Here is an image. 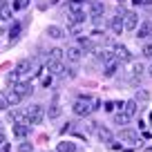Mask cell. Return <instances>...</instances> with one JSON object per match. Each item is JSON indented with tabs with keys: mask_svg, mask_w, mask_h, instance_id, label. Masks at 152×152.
Listing matches in <instances>:
<instances>
[{
	"mask_svg": "<svg viewBox=\"0 0 152 152\" xmlns=\"http://www.w3.org/2000/svg\"><path fill=\"white\" fill-rule=\"evenodd\" d=\"M123 27H125V31H137V27H139V16L134 14V11H128V14L123 16Z\"/></svg>",
	"mask_w": 152,
	"mask_h": 152,
	"instance_id": "obj_4",
	"label": "cell"
},
{
	"mask_svg": "<svg viewBox=\"0 0 152 152\" xmlns=\"http://www.w3.org/2000/svg\"><path fill=\"white\" fill-rule=\"evenodd\" d=\"M78 47H81L83 52H96V45H94V40H92V38L78 36Z\"/></svg>",
	"mask_w": 152,
	"mask_h": 152,
	"instance_id": "obj_19",
	"label": "cell"
},
{
	"mask_svg": "<svg viewBox=\"0 0 152 152\" xmlns=\"http://www.w3.org/2000/svg\"><path fill=\"white\" fill-rule=\"evenodd\" d=\"M85 20H87L85 9H81V11H69V25H83Z\"/></svg>",
	"mask_w": 152,
	"mask_h": 152,
	"instance_id": "obj_15",
	"label": "cell"
},
{
	"mask_svg": "<svg viewBox=\"0 0 152 152\" xmlns=\"http://www.w3.org/2000/svg\"><path fill=\"white\" fill-rule=\"evenodd\" d=\"M18 76H20V74H18L16 69L9 72V74H7V83H9V85H11V83H18Z\"/></svg>",
	"mask_w": 152,
	"mask_h": 152,
	"instance_id": "obj_32",
	"label": "cell"
},
{
	"mask_svg": "<svg viewBox=\"0 0 152 152\" xmlns=\"http://www.w3.org/2000/svg\"><path fill=\"white\" fill-rule=\"evenodd\" d=\"M123 16H125V14H123ZM123 16H121V14H116V16L112 18V31H114V34L125 31V27H123Z\"/></svg>",
	"mask_w": 152,
	"mask_h": 152,
	"instance_id": "obj_22",
	"label": "cell"
},
{
	"mask_svg": "<svg viewBox=\"0 0 152 152\" xmlns=\"http://www.w3.org/2000/svg\"><path fill=\"white\" fill-rule=\"evenodd\" d=\"M65 56H67V61L69 63H81V58H83V49L78 47V45H72V47H67L65 49Z\"/></svg>",
	"mask_w": 152,
	"mask_h": 152,
	"instance_id": "obj_5",
	"label": "cell"
},
{
	"mask_svg": "<svg viewBox=\"0 0 152 152\" xmlns=\"http://www.w3.org/2000/svg\"><path fill=\"white\" fill-rule=\"evenodd\" d=\"M31 67H34V63L29 61V58H23V61H18V65H16V72H18L20 76H27L29 72H31Z\"/></svg>",
	"mask_w": 152,
	"mask_h": 152,
	"instance_id": "obj_13",
	"label": "cell"
},
{
	"mask_svg": "<svg viewBox=\"0 0 152 152\" xmlns=\"http://www.w3.org/2000/svg\"><path fill=\"white\" fill-rule=\"evenodd\" d=\"M121 110H123V112L128 114V116H134V114H137V110H139V101H137V99H130V101H125Z\"/></svg>",
	"mask_w": 152,
	"mask_h": 152,
	"instance_id": "obj_18",
	"label": "cell"
},
{
	"mask_svg": "<svg viewBox=\"0 0 152 152\" xmlns=\"http://www.w3.org/2000/svg\"><path fill=\"white\" fill-rule=\"evenodd\" d=\"M29 5V0H14V9H25Z\"/></svg>",
	"mask_w": 152,
	"mask_h": 152,
	"instance_id": "obj_33",
	"label": "cell"
},
{
	"mask_svg": "<svg viewBox=\"0 0 152 152\" xmlns=\"http://www.w3.org/2000/svg\"><path fill=\"white\" fill-rule=\"evenodd\" d=\"M99 107H101V101L96 99V96H78V99L74 101V105H72L76 116H90V114L96 112Z\"/></svg>",
	"mask_w": 152,
	"mask_h": 152,
	"instance_id": "obj_1",
	"label": "cell"
},
{
	"mask_svg": "<svg viewBox=\"0 0 152 152\" xmlns=\"http://www.w3.org/2000/svg\"><path fill=\"white\" fill-rule=\"evenodd\" d=\"M31 132V125L29 123H14V137L16 139H27Z\"/></svg>",
	"mask_w": 152,
	"mask_h": 152,
	"instance_id": "obj_10",
	"label": "cell"
},
{
	"mask_svg": "<svg viewBox=\"0 0 152 152\" xmlns=\"http://www.w3.org/2000/svg\"><path fill=\"white\" fill-rule=\"evenodd\" d=\"M134 36H137L139 40H143V38H150V36H152V20H145V23L139 25Z\"/></svg>",
	"mask_w": 152,
	"mask_h": 152,
	"instance_id": "obj_9",
	"label": "cell"
},
{
	"mask_svg": "<svg viewBox=\"0 0 152 152\" xmlns=\"http://www.w3.org/2000/svg\"><path fill=\"white\" fill-rule=\"evenodd\" d=\"M49 85H52V74H49V78H45V81H43V87H49Z\"/></svg>",
	"mask_w": 152,
	"mask_h": 152,
	"instance_id": "obj_37",
	"label": "cell"
},
{
	"mask_svg": "<svg viewBox=\"0 0 152 152\" xmlns=\"http://www.w3.org/2000/svg\"><path fill=\"white\" fill-rule=\"evenodd\" d=\"M103 11H105V7H103V2H99V0H94L90 5V16H92V20H94L96 25H101V16H103Z\"/></svg>",
	"mask_w": 152,
	"mask_h": 152,
	"instance_id": "obj_7",
	"label": "cell"
},
{
	"mask_svg": "<svg viewBox=\"0 0 152 152\" xmlns=\"http://www.w3.org/2000/svg\"><path fill=\"white\" fill-rule=\"evenodd\" d=\"M114 58H116L119 63H130V61H132V54H130L128 47H123V45H116V47H114Z\"/></svg>",
	"mask_w": 152,
	"mask_h": 152,
	"instance_id": "obj_8",
	"label": "cell"
},
{
	"mask_svg": "<svg viewBox=\"0 0 152 152\" xmlns=\"http://www.w3.org/2000/svg\"><path fill=\"white\" fill-rule=\"evenodd\" d=\"M63 56H65V49H61V47H54V49H49V54H47V61H45V63L63 61Z\"/></svg>",
	"mask_w": 152,
	"mask_h": 152,
	"instance_id": "obj_21",
	"label": "cell"
},
{
	"mask_svg": "<svg viewBox=\"0 0 152 152\" xmlns=\"http://www.w3.org/2000/svg\"><path fill=\"white\" fill-rule=\"evenodd\" d=\"M119 2H123V0H119Z\"/></svg>",
	"mask_w": 152,
	"mask_h": 152,
	"instance_id": "obj_40",
	"label": "cell"
},
{
	"mask_svg": "<svg viewBox=\"0 0 152 152\" xmlns=\"http://www.w3.org/2000/svg\"><path fill=\"white\" fill-rule=\"evenodd\" d=\"M130 119H132V116H128V114H125L123 110H119V112L114 114V123L119 125V128H121V125H123V128H125V125L130 123Z\"/></svg>",
	"mask_w": 152,
	"mask_h": 152,
	"instance_id": "obj_23",
	"label": "cell"
},
{
	"mask_svg": "<svg viewBox=\"0 0 152 152\" xmlns=\"http://www.w3.org/2000/svg\"><path fill=\"white\" fill-rule=\"evenodd\" d=\"M25 112H27V121H29L31 125H40V123H43V119L47 116V110H45L40 103L29 105V107L25 110Z\"/></svg>",
	"mask_w": 152,
	"mask_h": 152,
	"instance_id": "obj_2",
	"label": "cell"
},
{
	"mask_svg": "<svg viewBox=\"0 0 152 152\" xmlns=\"http://www.w3.org/2000/svg\"><path fill=\"white\" fill-rule=\"evenodd\" d=\"M45 69H47L49 74H63L65 65H63V61H54V63H45Z\"/></svg>",
	"mask_w": 152,
	"mask_h": 152,
	"instance_id": "obj_20",
	"label": "cell"
},
{
	"mask_svg": "<svg viewBox=\"0 0 152 152\" xmlns=\"http://www.w3.org/2000/svg\"><path fill=\"white\" fill-rule=\"evenodd\" d=\"M9 107V96H7V90H0V110Z\"/></svg>",
	"mask_w": 152,
	"mask_h": 152,
	"instance_id": "obj_29",
	"label": "cell"
},
{
	"mask_svg": "<svg viewBox=\"0 0 152 152\" xmlns=\"http://www.w3.org/2000/svg\"><path fill=\"white\" fill-rule=\"evenodd\" d=\"M141 76H143V65H141V63H134V65L128 69V78H130V83H132V85H137V83L141 81Z\"/></svg>",
	"mask_w": 152,
	"mask_h": 152,
	"instance_id": "obj_6",
	"label": "cell"
},
{
	"mask_svg": "<svg viewBox=\"0 0 152 152\" xmlns=\"http://www.w3.org/2000/svg\"><path fill=\"white\" fill-rule=\"evenodd\" d=\"M139 132L137 130H132V128H123L121 130V141H125V143H130V145H139Z\"/></svg>",
	"mask_w": 152,
	"mask_h": 152,
	"instance_id": "obj_3",
	"label": "cell"
},
{
	"mask_svg": "<svg viewBox=\"0 0 152 152\" xmlns=\"http://www.w3.org/2000/svg\"><path fill=\"white\" fill-rule=\"evenodd\" d=\"M61 112H63L61 103H58V99H54L52 103H49V107H47V116H49V119H58V116H61Z\"/></svg>",
	"mask_w": 152,
	"mask_h": 152,
	"instance_id": "obj_14",
	"label": "cell"
},
{
	"mask_svg": "<svg viewBox=\"0 0 152 152\" xmlns=\"http://www.w3.org/2000/svg\"><path fill=\"white\" fill-rule=\"evenodd\" d=\"M7 96H9V105H18L20 101H23V96H20L18 92H14V90H7Z\"/></svg>",
	"mask_w": 152,
	"mask_h": 152,
	"instance_id": "obj_28",
	"label": "cell"
},
{
	"mask_svg": "<svg viewBox=\"0 0 152 152\" xmlns=\"http://www.w3.org/2000/svg\"><path fill=\"white\" fill-rule=\"evenodd\" d=\"M47 36L54 38V40H61V38H65V29L58 27V25H49L47 27Z\"/></svg>",
	"mask_w": 152,
	"mask_h": 152,
	"instance_id": "obj_16",
	"label": "cell"
},
{
	"mask_svg": "<svg viewBox=\"0 0 152 152\" xmlns=\"http://www.w3.org/2000/svg\"><path fill=\"white\" fill-rule=\"evenodd\" d=\"M96 137L101 139V141H112V132H110L107 128H103V125H96Z\"/></svg>",
	"mask_w": 152,
	"mask_h": 152,
	"instance_id": "obj_25",
	"label": "cell"
},
{
	"mask_svg": "<svg viewBox=\"0 0 152 152\" xmlns=\"http://www.w3.org/2000/svg\"><path fill=\"white\" fill-rule=\"evenodd\" d=\"M18 152H34V143H29V141H20Z\"/></svg>",
	"mask_w": 152,
	"mask_h": 152,
	"instance_id": "obj_31",
	"label": "cell"
},
{
	"mask_svg": "<svg viewBox=\"0 0 152 152\" xmlns=\"http://www.w3.org/2000/svg\"><path fill=\"white\" fill-rule=\"evenodd\" d=\"M20 31H23V25H20V23H14L9 27V40H11V43H16V40L20 38Z\"/></svg>",
	"mask_w": 152,
	"mask_h": 152,
	"instance_id": "obj_24",
	"label": "cell"
},
{
	"mask_svg": "<svg viewBox=\"0 0 152 152\" xmlns=\"http://www.w3.org/2000/svg\"><path fill=\"white\" fill-rule=\"evenodd\" d=\"M143 56H145V58H152V43H148L145 47H143Z\"/></svg>",
	"mask_w": 152,
	"mask_h": 152,
	"instance_id": "obj_35",
	"label": "cell"
},
{
	"mask_svg": "<svg viewBox=\"0 0 152 152\" xmlns=\"http://www.w3.org/2000/svg\"><path fill=\"white\" fill-rule=\"evenodd\" d=\"M116 72H119V61H116V58L103 65V76H105V78H112Z\"/></svg>",
	"mask_w": 152,
	"mask_h": 152,
	"instance_id": "obj_11",
	"label": "cell"
},
{
	"mask_svg": "<svg viewBox=\"0 0 152 152\" xmlns=\"http://www.w3.org/2000/svg\"><path fill=\"white\" fill-rule=\"evenodd\" d=\"M14 92H18L20 96H27V94H31V81H23V83H14Z\"/></svg>",
	"mask_w": 152,
	"mask_h": 152,
	"instance_id": "obj_12",
	"label": "cell"
},
{
	"mask_svg": "<svg viewBox=\"0 0 152 152\" xmlns=\"http://www.w3.org/2000/svg\"><path fill=\"white\" fill-rule=\"evenodd\" d=\"M103 107H105V110H107V112H112V110H114V107H116V103H112V101H107V103H105V105H103Z\"/></svg>",
	"mask_w": 152,
	"mask_h": 152,
	"instance_id": "obj_36",
	"label": "cell"
},
{
	"mask_svg": "<svg viewBox=\"0 0 152 152\" xmlns=\"http://www.w3.org/2000/svg\"><path fill=\"white\" fill-rule=\"evenodd\" d=\"M11 18V7L5 5V7H0V20H9Z\"/></svg>",
	"mask_w": 152,
	"mask_h": 152,
	"instance_id": "obj_30",
	"label": "cell"
},
{
	"mask_svg": "<svg viewBox=\"0 0 152 152\" xmlns=\"http://www.w3.org/2000/svg\"><path fill=\"white\" fill-rule=\"evenodd\" d=\"M69 34L72 36H81V25H69Z\"/></svg>",
	"mask_w": 152,
	"mask_h": 152,
	"instance_id": "obj_34",
	"label": "cell"
},
{
	"mask_svg": "<svg viewBox=\"0 0 152 152\" xmlns=\"http://www.w3.org/2000/svg\"><path fill=\"white\" fill-rule=\"evenodd\" d=\"M148 74H150V76H152V65H150V69H148Z\"/></svg>",
	"mask_w": 152,
	"mask_h": 152,
	"instance_id": "obj_39",
	"label": "cell"
},
{
	"mask_svg": "<svg viewBox=\"0 0 152 152\" xmlns=\"http://www.w3.org/2000/svg\"><path fill=\"white\" fill-rule=\"evenodd\" d=\"M67 7H69V11H81L85 9V0H69Z\"/></svg>",
	"mask_w": 152,
	"mask_h": 152,
	"instance_id": "obj_26",
	"label": "cell"
},
{
	"mask_svg": "<svg viewBox=\"0 0 152 152\" xmlns=\"http://www.w3.org/2000/svg\"><path fill=\"white\" fill-rule=\"evenodd\" d=\"M58 152H76V145L72 141H61L58 143Z\"/></svg>",
	"mask_w": 152,
	"mask_h": 152,
	"instance_id": "obj_27",
	"label": "cell"
},
{
	"mask_svg": "<svg viewBox=\"0 0 152 152\" xmlns=\"http://www.w3.org/2000/svg\"><path fill=\"white\" fill-rule=\"evenodd\" d=\"M7 5V0H0V7H5Z\"/></svg>",
	"mask_w": 152,
	"mask_h": 152,
	"instance_id": "obj_38",
	"label": "cell"
},
{
	"mask_svg": "<svg viewBox=\"0 0 152 152\" xmlns=\"http://www.w3.org/2000/svg\"><path fill=\"white\" fill-rule=\"evenodd\" d=\"M9 119L14 121V123H29V121H27V112H23V110H11ZM29 125H31V123H29Z\"/></svg>",
	"mask_w": 152,
	"mask_h": 152,
	"instance_id": "obj_17",
	"label": "cell"
}]
</instances>
